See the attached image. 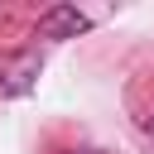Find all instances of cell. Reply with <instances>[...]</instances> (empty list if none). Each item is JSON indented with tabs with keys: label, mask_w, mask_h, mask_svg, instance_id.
<instances>
[{
	"label": "cell",
	"mask_w": 154,
	"mask_h": 154,
	"mask_svg": "<svg viewBox=\"0 0 154 154\" xmlns=\"http://www.w3.org/2000/svg\"><path fill=\"white\" fill-rule=\"evenodd\" d=\"M77 154H101V149H77Z\"/></svg>",
	"instance_id": "4"
},
{
	"label": "cell",
	"mask_w": 154,
	"mask_h": 154,
	"mask_svg": "<svg viewBox=\"0 0 154 154\" xmlns=\"http://www.w3.org/2000/svg\"><path fill=\"white\" fill-rule=\"evenodd\" d=\"M144 130H149V135H154V116H149V120H144Z\"/></svg>",
	"instance_id": "3"
},
{
	"label": "cell",
	"mask_w": 154,
	"mask_h": 154,
	"mask_svg": "<svg viewBox=\"0 0 154 154\" xmlns=\"http://www.w3.org/2000/svg\"><path fill=\"white\" fill-rule=\"evenodd\" d=\"M91 29V19L77 10V5H48L43 14H38V38H77V34H87Z\"/></svg>",
	"instance_id": "1"
},
{
	"label": "cell",
	"mask_w": 154,
	"mask_h": 154,
	"mask_svg": "<svg viewBox=\"0 0 154 154\" xmlns=\"http://www.w3.org/2000/svg\"><path fill=\"white\" fill-rule=\"evenodd\" d=\"M34 77H38V53H10V58H0V96L29 91Z\"/></svg>",
	"instance_id": "2"
}]
</instances>
